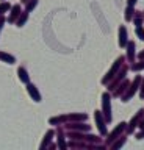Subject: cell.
Returning <instances> with one entry per match:
<instances>
[{
  "label": "cell",
  "instance_id": "83f0119b",
  "mask_svg": "<svg viewBox=\"0 0 144 150\" xmlns=\"http://www.w3.org/2000/svg\"><path fill=\"white\" fill-rule=\"evenodd\" d=\"M136 139H144V128H141V131L136 134Z\"/></svg>",
  "mask_w": 144,
  "mask_h": 150
},
{
  "label": "cell",
  "instance_id": "44dd1931",
  "mask_svg": "<svg viewBox=\"0 0 144 150\" xmlns=\"http://www.w3.org/2000/svg\"><path fill=\"white\" fill-rule=\"evenodd\" d=\"M27 19H28V11L22 13V16H19V19H17V27H22L24 23L27 22Z\"/></svg>",
  "mask_w": 144,
  "mask_h": 150
},
{
  "label": "cell",
  "instance_id": "277c9868",
  "mask_svg": "<svg viewBox=\"0 0 144 150\" xmlns=\"http://www.w3.org/2000/svg\"><path fill=\"white\" fill-rule=\"evenodd\" d=\"M125 125H127L125 122H121V124H119V125L116 127V128H114V130H113V131H111V133L108 134V139H106V144H108V145H111V142H113V141H116V139H118V138H119V134H121V133H122V131L125 130Z\"/></svg>",
  "mask_w": 144,
  "mask_h": 150
},
{
  "label": "cell",
  "instance_id": "2e32d148",
  "mask_svg": "<svg viewBox=\"0 0 144 150\" xmlns=\"http://www.w3.org/2000/svg\"><path fill=\"white\" fill-rule=\"evenodd\" d=\"M127 86H128V81H127V80H125V81H124V83H122V84H121V86H119V89H116V91L113 92V97H119L121 94H122V92L125 91V89H127Z\"/></svg>",
  "mask_w": 144,
  "mask_h": 150
},
{
  "label": "cell",
  "instance_id": "ba28073f",
  "mask_svg": "<svg viewBox=\"0 0 144 150\" xmlns=\"http://www.w3.org/2000/svg\"><path fill=\"white\" fill-rule=\"evenodd\" d=\"M128 38H127V28L124 25L119 27V47H127Z\"/></svg>",
  "mask_w": 144,
  "mask_h": 150
},
{
  "label": "cell",
  "instance_id": "484cf974",
  "mask_svg": "<svg viewBox=\"0 0 144 150\" xmlns=\"http://www.w3.org/2000/svg\"><path fill=\"white\" fill-rule=\"evenodd\" d=\"M36 5H38V0H30L28 5H27V11H31V9H35L36 8Z\"/></svg>",
  "mask_w": 144,
  "mask_h": 150
},
{
  "label": "cell",
  "instance_id": "4dcf8cb0",
  "mask_svg": "<svg viewBox=\"0 0 144 150\" xmlns=\"http://www.w3.org/2000/svg\"><path fill=\"white\" fill-rule=\"evenodd\" d=\"M3 22H5V19L0 16V30H2V27H3Z\"/></svg>",
  "mask_w": 144,
  "mask_h": 150
},
{
  "label": "cell",
  "instance_id": "d6a6232c",
  "mask_svg": "<svg viewBox=\"0 0 144 150\" xmlns=\"http://www.w3.org/2000/svg\"><path fill=\"white\" fill-rule=\"evenodd\" d=\"M22 2H27V0H22Z\"/></svg>",
  "mask_w": 144,
  "mask_h": 150
},
{
  "label": "cell",
  "instance_id": "3957f363",
  "mask_svg": "<svg viewBox=\"0 0 144 150\" xmlns=\"http://www.w3.org/2000/svg\"><path fill=\"white\" fill-rule=\"evenodd\" d=\"M139 83H141V77H136V78L133 80L132 84H128V91L122 96V102H128L130 98L135 96V92H136L138 88H139Z\"/></svg>",
  "mask_w": 144,
  "mask_h": 150
},
{
  "label": "cell",
  "instance_id": "cb8c5ba5",
  "mask_svg": "<svg viewBox=\"0 0 144 150\" xmlns=\"http://www.w3.org/2000/svg\"><path fill=\"white\" fill-rule=\"evenodd\" d=\"M135 33H136V36L139 38V39L144 41V28H143V27H136V30H135Z\"/></svg>",
  "mask_w": 144,
  "mask_h": 150
},
{
  "label": "cell",
  "instance_id": "f546056e",
  "mask_svg": "<svg viewBox=\"0 0 144 150\" xmlns=\"http://www.w3.org/2000/svg\"><path fill=\"white\" fill-rule=\"evenodd\" d=\"M139 96H141V98H144V80H143V86H141V92H139Z\"/></svg>",
  "mask_w": 144,
  "mask_h": 150
},
{
  "label": "cell",
  "instance_id": "603a6c76",
  "mask_svg": "<svg viewBox=\"0 0 144 150\" xmlns=\"http://www.w3.org/2000/svg\"><path fill=\"white\" fill-rule=\"evenodd\" d=\"M69 128H74V130H83V131H88L89 130V125H83V124H75L72 127H69Z\"/></svg>",
  "mask_w": 144,
  "mask_h": 150
},
{
  "label": "cell",
  "instance_id": "4316f807",
  "mask_svg": "<svg viewBox=\"0 0 144 150\" xmlns=\"http://www.w3.org/2000/svg\"><path fill=\"white\" fill-rule=\"evenodd\" d=\"M58 145L61 149H66V144H64V141H63V138H58Z\"/></svg>",
  "mask_w": 144,
  "mask_h": 150
},
{
  "label": "cell",
  "instance_id": "8992f818",
  "mask_svg": "<svg viewBox=\"0 0 144 150\" xmlns=\"http://www.w3.org/2000/svg\"><path fill=\"white\" fill-rule=\"evenodd\" d=\"M143 116H144V110H139V111L136 112V116H135L133 119L130 120V124H128V127H127V131H128V133H133L135 127L139 125V120H141V117H143Z\"/></svg>",
  "mask_w": 144,
  "mask_h": 150
},
{
  "label": "cell",
  "instance_id": "9a60e30c",
  "mask_svg": "<svg viewBox=\"0 0 144 150\" xmlns=\"http://www.w3.org/2000/svg\"><path fill=\"white\" fill-rule=\"evenodd\" d=\"M52 136H53V131L50 130L47 131V134L44 136V141H43V144H41V149H45V147H49V142H50V139H52Z\"/></svg>",
  "mask_w": 144,
  "mask_h": 150
},
{
  "label": "cell",
  "instance_id": "4fadbf2b",
  "mask_svg": "<svg viewBox=\"0 0 144 150\" xmlns=\"http://www.w3.org/2000/svg\"><path fill=\"white\" fill-rule=\"evenodd\" d=\"M17 74H19V78H21V81H24V83H27L28 84V74H27V70L24 69V67H19V70H17Z\"/></svg>",
  "mask_w": 144,
  "mask_h": 150
},
{
  "label": "cell",
  "instance_id": "6da1fadb",
  "mask_svg": "<svg viewBox=\"0 0 144 150\" xmlns=\"http://www.w3.org/2000/svg\"><path fill=\"white\" fill-rule=\"evenodd\" d=\"M124 59H125L124 56H119V58L114 61V64L111 66V69L108 70V72H106V75H105V77L102 78V84H106V83H110L111 80L114 78V75H118V70H119L121 67H122V63H124Z\"/></svg>",
  "mask_w": 144,
  "mask_h": 150
},
{
  "label": "cell",
  "instance_id": "e0dca14e",
  "mask_svg": "<svg viewBox=\"0 0 144 150\" xmlns=\"http://www.w3.org/2000/svg\"><path fill=\"white\" fill-rule=\"evenodd\" d=\"M125 141H127L125 138H118V141H116V142H113V144L110 145V147L113 149V150H118V149H121V147H122V145L125 144Z\"/></svg>",
  "mask_w": 144,
  "mask_h": 150
},
{
  "label": "cell",
  "instance_id": "5b68a950",
  "mask_svg": "<svg viewBox=\"0 0 144 150\" xmlns=\"http://www.w3.org/2000/svg\"><path fill=\"white\" fill-rule=\"evenodd\" d=\"M104 112L102 111H96V114H94V119H96V122H97V128H99V131H100V134H106V127H105V124H106V119H104Z\"/></svg>",
  "mask_w": 144,
  "mask_h": 150
},
{
  "label": "cell",
  "instance_id": "5bb4252c",
  "mask_svg": "<svg viewBox=\"0 0 144 150\" xmlns=\"http://www.w3.org/2000/svg\"><path fill=\"white\" fill-rule=\"evenodd\" d=\"M0 59L6 61L8 64H13V63H16V58H14V56H11V55H8V53H3V52H0Z\"/></svg>",
  "mask_w": 144,
  "mask_h": 150
},
{
  "label": "cell",
  "instance_id": "d6986e66",
  "mask_svg": "<svg viewBox=\"0 0 144 150\" xmlns=\"http://www.w3.org/2000/svg\"><path fill=\"white\" fill-rule=\"evenodd\" d=\"M64 120H67V116H60V117H52L49 122L52 125H57V124H63Z\"/></svg>",
  "mask_w": 144,
  "mask_h": 150
},
{
  "label": "cell",
  "instance_id": "7a4b0ae2",
  "mask_svg": "<svg viewBox=\"0 0 144 150\" xmlns=\"http://www.w3.org/2000/svg\"><path fill=\"white\" fill-rule=\"evenodd\" d=\"M102 112H104L106 122H111V96H110V92H104V96H102Z\"/></svg>",
  "mask_w": 144,
  "mask_h": 150
},
{
  "label": "cell",
  "instance_id": "9c48e42d",
  "mask_svg": "<svg viewBox=\"0 0 144 150\" xmlns=\"http://www.w3.org/2000/svg\"><path fill=\"white\" fill-rule=\"evenodd\" d=\"M27 89H28V94H30L31 97H33V100H35V102H41V94L38 92V89H36L35 84H30V83H28Z\"/></svg>",
  "mask_w": 144,
  "mask_h": 150
},
{
  "label": "cell",
  "instance_id": "30bf717a",
  "mask_svg": "<svg viewBox=\"0 0 144 150\" xmlns=\"http://www.w3.org/2000/svg\"><path fill=\"white\" fill-rule=\"evenodd\" d=\"M127 58L130 63H133V59H135V42L133 41H128V44H127Z\"/></svg>",
  "mask_w": 144,
  "mask_h": 150
},
{
  "label": "cell",
  "instance_id": "1f68e13d",
  "mask_svg": "<svg viewBox=\"0 0 144 150\" xmlns=\"http://www.w3.org/2000/svg\"><path fill=\"white\" fill-rule=\"evenodd\" d=\"M138 56H139V59H144V52H141V53H139Z\"/></svg>",
  "mask_w": 144,
  "mask_h": 150
},
{
  "label": "cell",
  "instance_id": "ffe728a7",
  "mask_svg": "<svg viewBox=\"0 0 144 150\" xmlns=\"http://www.w3.org/2000/svg\"><path fill=\"white\" fill-rule=\"evenodd\" d=\"M67 119L69 120H86L88 116L86 114H71V116H67Z\"/></svg>",
  "mask_w": 144,
  "mask_h": 150
},
{
  "label": "cell",
  "instance_id": "ac0fdd59",
  "mask_svg": "<svg viewBox=\"0 0 144 150\" xmlns=\"http://www.w3.org/2000/svg\"><path fill=\"white\" fill-rule=\"evenodd\" d=\"M143 19H144V14H141V13H135V17H133L135 25H136V27H141V25H143Z\"/></svg>",
  "mask_w": 144,
  "mask_h": 150
},
{
  "label": "cell",
  "instance_id": "8fae6325",
  "mask_svg": "<svg viewBox=\"0 0 144 150\" xmlns=\"http://www.w3.org/2000/svg\"><path fill=\"white\" fill-rule=\"evenodd\" d=\"M133 17H135V6H128V5H127V8H125V16H124V19H125L127 22H130Z\"/></svg>",
  "mask_w": 144,
  "mask_h": 150
},
{
  "label": "cell",
  "instance_id": "7402d4cb",
  "mask_svg": "<svg viewBox=\"0 0 144 150\" xmlns=\"http://www.w3.org/2000/svg\"><path fill=\"white\" fill-rule=\"evenodd\" d=\"M130 69L135 70V72H138V70H143L144 69V61H139V63H133L130 66Z\"/></svg>",
  "mask_w": 144,
  "mask_h": 150
},
{
  "label": "cell",
  "instance_id": "52a82bcc",
  "mask_svg": "<svg viewBox=\"0 0 144 150\" xmlns=\"http://www.w3.org/2000/svg\"><path fill=\"white\" fill-rule=\"evenodd\" d=\"M125 74H127V66H122V69H121V72H118V77H116L114 80H113V83L110 84V91H114L116 89V86L119 84V81L121 80H124V77H125Z\"/></svg>",
  "mask_w": 144,
  "mask_h": 150
},
{
  "label": "cell",
  "instance_id": "7c38bea8",
  "mask_svg": "<svg viewBox=\"0 0 144 150\" xmlns=\"http://www.w3.org/2000/svg\"><path fill=\"white\" fill-rule=\"evenodd\" d=\"M17 16H21V6H19V5H14V6H13V11H11V16L8 17V21H10V22H14V19H16Z\"/></svg>",
  "mask_w": 144,
  "mask_h": 150
},
{
  "label": "cell",
  "instance_id": "f1b7e54d",
  "mask_svg": "<svg viewBox=\"0 0 144 150\" xmlns=\"http://www.w3.org/2000/svg\"><path fill=\"white\" fill-rule=\"evenodd\" d=\"M127 5L128 6H135V5H136V0H127Z\"/></svg>",
  "mask_w": 144,
  "mask_h": 150
},
{
  "label": "cell",
  "instance_id": "d4e9b609",
  "mask_svg": "<svg viewBox=\"0 0 144 150\" xmlns=\"http://www.w3.org/2000/svg\"><path fill=\"white\" fill-rule=\"evenodd\" d=\"M8 9H10V3H6V2L0 3V16H2L3 13H6Z\"/></svg>",
  "mask_w": 144,
  "mask_h": 150
}]
</instances>
